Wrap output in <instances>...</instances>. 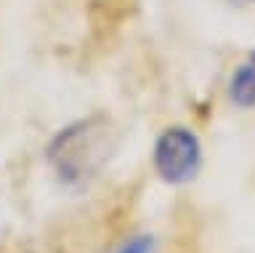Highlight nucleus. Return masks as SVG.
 I'll list each match as a JSON object with an SVG mask.
<instances>
[{
	"label": "nucleus",
	"mask_w": 255,
	"mask_h": 253,
	"mask_svg": "<svg viewBox=\"0 0 255 253\" xmlns=\"http://www.w3.org/2000/svg\"><path fill=\"white\" fill-rule=\"evenodd\" d=\"M151 163H154V173L170 187H183L189 181H194L199 168H202L199 136L191 128H183V125L165 128L154 141Z\"/></svg>",
	"instance_id": "obj_2"
},
{
	"label": "nucleus",
	"mask_w": 255,
	"mask_h": 253,
	"mask_svg": "<svg viewBox=\"0 0 255 253\" xmlns=\"http://www.w3.org/2000/svg\"><path fill=\"white\" fill-rule=\"evenodd\" d=\"M229 99L234 101L239 109L255 107V51L250 53V59H247L245 64H239V69L231 75Z\"/></svg>",
	"instance_id": "obj_3"
},
{
	"label": "nucleus",
	"mask_w": 255,
	"mask_h": 253,
	"mask_svg": "<svg viewBox=\"0 0 255 253\" xmlns=\"http://www.w3.org/2000/svg\"><path fill=\"white\" fill-rule=\"evenodd\" d=\"M237 3H255V0H237Z\"/></svg>",
	"instance_id": "obj_5"
},
{
	"label": "nucleus",
	"mask_w": 255,
	"mask_h": 253,
	"mask_svg": "<svg viewBox=\"0 0 255 253\" xmlns=\"http://www.w3.org/2000/svg\"><path fill=\"white\" fill-rule=\"evenodd\" d=\"M115 253H157V237L154 235H133Z\"/></svg>",
	"instance_id": "obj_4"
},
{
	"label": "nucleus",
	"mask_w": 255,
	"mask_h": 253,
	"mask_svg": "<svg viewBox=\"0 0 255 253\" xmlns=\"http://www.w3.org/2000/svg\"><path fill=\"white\" fill-rule=\"evenodd\" d=\"M117 128L104 115L75 120L56 133L45 147V160L56 179L69 189H83L107 168L117 152Z\"/></svg>",
	"instance_id": "obj_1"
}]
</instances>
